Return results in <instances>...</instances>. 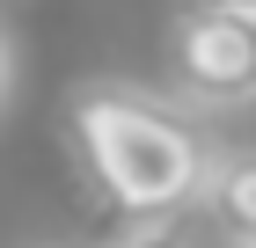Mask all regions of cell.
<instances>
[{"mask_svg":"<svg viewBox=\"0 0 256 248\" xmlns=\"http://www.w3.org/2000/svg\"><path fill=\"white\" fill-rule=\"evenodd\" d=\"M66 132H74V153L96 197L139 227H154V219H176L183 205L198 197L205 183V139L183 124L168 102L154 95H132V88H88L74 95L66 110Z\"/></svg>","mask_w":256,"mask_h":248,"instance_id":"6da1fadb","label":"cell"},{"mask_svg":"<svg viewBox=\"0 0 256 248\" xmlns=\"http://www.w3.org/2000/svg\"><path fill=\"white\" fill-rule=\"evenodd\" d=\"M176 88L205 110H242L256 102V15L234 7H183L176 15Z\"/></svg>","mask_w":256,"mask_h":248,"instance_id":"7a4b0ae2","label":"cell"},{"mask_svg":"<svg viewBox=\"0 0 256 248\" xmlns=\"http://www.w3.org/2000/svg\"><path fill=\"white\" fill-rule=\"evenodd\" d=\"M198 205L212 212V227L234 248H256V146L212 153L205 161V183H198Z\"/></svg>","mask_w":256,"mask_h":248,"instance_id":"3957f363","label":"cell"},{"mask_svg":"<svg viewBox=\"0 0 256 248\" xmlns=\"http://www.w3.org/2000/svg\"><path fill=\"white\" fill-rule=\"evenodd\" d=\"M118 248H190V241H183V227H176V219H154V227H132Z\"/></svg>","mask_w":256,"mask_h":248,"instance_id":"277c9868","label":"cell"},{"mask_svg":"<svg viewBox=\"0 0 256 248\" xmlns=\"http://www.w3.org/2000/svg\"><path fill=\"white\" fill-rule=\"evenodd\" d=\"M190 7H234V15H256V0H190Z\"/></svg>","mask_w":256,"mask_h":248,"instance_id":"5b68a950","label":"cell"},{"mask_svg":"<svg viewBox=\"0 0 256 248\" xmlns=\"http://www.w3.org/2000/svg\"><path fill=\"white\" fill-rule=\"evenodd\" d=\"M0 95H8V44H0Z\"/></svg>","mask_w":256,"mask_h":248,"instance_id":"8992f818","label":"cell"}]
</instances>
